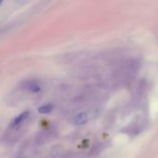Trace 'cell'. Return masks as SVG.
<instances>
[{
    "label": "cell",
    "instance_id": "cell-1",
    "mask_svg": "<svg viewBox=\"0 0 158 158\" xmlns=\"http://www.w3.org/2000/svg\"><path fill=\"white\" fill-rule=\"evenodd\" d=\"M29 111H25V112L22 113L21 114H19L18 117H16L13 120H12V122L11 123V127H15L19 125L22 122L24 121V120L29 117Z\"/></svg>",
    "mask_w": 158,
    "mask_h": 158
},
{
    "label": "cell",
    "instance_id": "cell-2",
    "mask_svg": "<svg viewBox=\"0 0 158 158\" xmlns=\"http://www.w3.org/2000/svg\"><path fill=\"white\" fill-rule=\"evenodd\" d=\"M23 87H25L26 89H27L28 90L33 93H38L40 92V89H41V87H40V85H39L36 82L34 81L26 82V83H24Z\"/></svg>",
    "mask_w": 158,
    "mask_h": 158
},
{
    "label": "cell",
    "instance_id": "cell-3",
    "mask_svg": "<svg viewBox=\"0 0 158 158\" xmlns=\"http://www.w3.org/2000/svg\"><path fill=\"white\" fill-rule=\"evenodd\" d=\"M88 120L87 114L86 113H80L74 118V123L77 125H83Z\"/></svg>",
    "mask_w": 158,
    "mask_h": 158
},
{
    "label": "cell",
    "instance_id": "cell-4",
    "mask_svg": "<svg viewBox=\"0 0 158 158\" xmlns=\"http://www.w3.org/2000/svg\"><path fill=\"white\" fill-rule=\"evenodd\" d=\"M53 109V105L52 104H47L45 106H40L38 108V111L40 114H48V113L51 112Z\"/></svg>",
    "mask_w": 158,
    "mask_h": 158
},
{
    "label": "cell",
    "instance_id": "cell-5",
    "mask_svg": "<svg viewBox=\"0 0 158 158\" xmlns=\"http://www.w3.org/2000/svg\"><path fill=\"white\" fill-rule=\"evenodd\" d=\"M2 2H3V0H0V5H1L2 3Z\"/></svg>",
    "mask_w": 158,
    "mask_h": 158
}]
</instances>
